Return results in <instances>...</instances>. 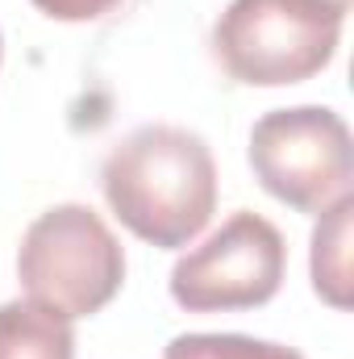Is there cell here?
<instances>
[{"label": "cell", "mask_w": 354, "mask_h": 359, "mask_svg": "<svg viewBox=\"0 0 354 359\" xmlns=\"http://www.w3.org/2000/svg\"><path fill=\"white\" fill-rule=\"evenodd\" d=\"M100 188L134 238L171 251L208 226L217 209V163L192 130L138 126L108 151Z\"/></svg>", "instance_id": "6da1fadb"}, {"label": "cell", "mask_w": 354, "mask_h": 359, "mask_svg": "<svg viewBox=\"0 0 354 359\" xmlns=\"http://www.w3.org/2000/svg\"><path fill=\"white\" fill-rule=\"evenodd\" d=\"M342 21L325 0H229L213 25V55L250 88L304 84L338 55Z\"/></svg>", "instance_id": "7a4b0ae2"}, {"label": "cell", "mask_w": 354, "mask_h": 359, "mask_svg": "<svg viewBox=\"0 0 354 359\" xmlns=\"http://www.w3.org/2000/svg\"><path fill=\"white\" fill-rule=\"evenodd\" d=\"M17 280L29 301L67 322L100 313L125 284V251L88 205H55L29 222L17 247Z\"/></svg>", "instance_id": "3957f363"}, {"label": "cell", "mask_w": 354, "mask_h": 359, "mask_svg": "<svg viewBox=\"0 0 354 359\" xmlns=\"http://www.w3.org/2000/svg\"><path fill=\"white\" fill-rule=\"evenodd\" d=\"M250 168L267 192L300 213L351 196V126L325 104L271 109L250 130Z\"/></svg>", "instance_id": "277c9868"}, {"label": "cell", "mask_w": 354, "mask_h": 359, "mask_svg": "<svg viewBox=\"0 0 354 359\" xmlns=\"http://www.w3.org/2000/svg\"><path fill=\"white\" fill-rule=\"evenodd\" d=\"M288 271L283 234L263 213H234L217 234L171 268V297L187 313H234L267 305Z\"/></svg>", "instance_id": "5b68a950"}, {"label": "cell", "mask_w": 354, "mask_h": 359, "mask_svg": "<svg viewBox=\"0 0 354 359\" xmlns=\"http://www.w3.org/2000/svg\"><path fill=\"white\" fill-rule=\"evenodd\" d=\"M0 359H76V330L38 301L0 305Z\"/></svg>", "instance_id": "8992f818"}, {"label": "cell", "mask_w": 354, "mask_h": 359, "mask_svg": "<svg viewBox=\"0 0 354 359\" xmlns=\"http://www.w3.org/2000/svg\"><path fill=\"white\" fill-rule=\"evenodd\" d=\"M313 230V288L334 309H351V217L354 196L334 201L325 213H317Z\"/></svg>", "instance_id": "52a82bcc"}, {"label": "cell", "mask_w": 354, "mask_h": 359, "mask_svg": "<svg viewBox=\"0 0 354 359\" xmlns=\"http://www.w3.org/2000/svg\"><path fill=\"white\" fill-rule=\"evenodd\" d=\"M163 359H304L283 343H267L250 334H179L167 343Z\"/></svg>", "instance_id": "ba28073f"}, {"label": "cell", "mask_w": 354, "mask_h": 359, "mask_svg": "<svg viewBox=\"0 0 354 359\" xmlns=\"http://www.w3.org/2000/svg\"><path fill=\"white\" fill-rule=\"evenodd\" d=\"M121 0H34V8H42L55 21H96L104 13H113Z\"/></svg>", "instance_id": "9c48e42d"}, {"label": "cell", "mask_w": 354, "mask_h": 359, "mask_svg": "<svg viewBox=\"0 0 354 359\" xmlns=\"http://www.w3.org/2000/svg\"><path fill=\"white\" fill-rule=\"evenodd\" d=\"M325 4H334V8H342V13H351V0H325Z\"/></svg>", "instance_id": "30bf717a"}, {"label": "cell", "mask_w": 354, "mask_h": 359, "mask_svg": "<svg viewBox=\"0 0 354 359\" xmlns=\"http://www.w3.org/2000/svg\"><path fill=\"white\" fill-rule=\"evenodd\" d=\"M0 59H4V38H0Z\"/></svg>", "instance_id": "8fae6325"}]
</instances>
